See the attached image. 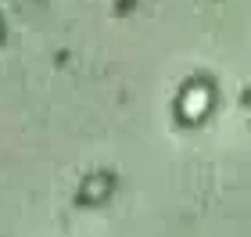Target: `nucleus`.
<instances>
[{
	"label": "nucleus",
	"mask_w": 251,
	"mask_h": 237,
	"mask_svg": "<svg viewBox=\"0 0 251 237\" xmlns=\"http://www.w3.org/2000/svg\"><path fill=\"white\" fill-rule=\"evenodd\" d=\"M212 108V90H208V83H194V86H187V94H183V101H179V115H183L187 122H198V119H204V111Z\"/></svg>",
	"instance_id": "f257e3e1"
},
{
	"label": "nucleus",
	"mask_w": 251,
	"mask_h": 237,
	"mask_svg": "<svg viewBox=\"0 0 251 237\" xmlns=\"http://www.w3.org/2000/svg\"><path fill=\"white\" fill-rule=\"evenodd\" d=\"M115 190V180L108 173H94L86 180L83 187H79V201H90V205H100V201H108V194Z\"/></svg>",
	"instance_id": "f03ea898"
},
{
	"label": "nucleus",
	"mask_w": 251,
	"mask_h": 237,
	"mask_svg": "<svg viewBox=\"0 0 251 237\" xmlns=\"http://www.w3.org/2000/svg\"><path fill=\"white\" fill-rule=\"evenodd\" d=\"M0 40H4V22H0Z\"/></svg>",
	"instance_id": "7ed1b4c3"
}]
</instances>
